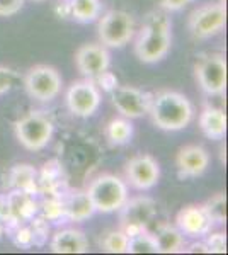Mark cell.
I'll return each mask as SVG.
<instances>
[{
    "label": "cell",
    "mask_w": 228,
    "mask_h": 255,
    "mask_svg": "<svg viewBox=\"0 0 228 255\" xmlns=\"http://www.w3.org/2000/svg\"><path fill=\"white\" fill-rule=\"evenodd\" d=\"M206 216L213 225H223L227 221V199L223 192L211 196L205 204H203Z\"/></svg>",
    "instance_id": "cb8c5ba5"
},
{
    "label": "cell",
    "mask_w": 228,
    "mask_h": 255,
    "mask_svg": "<svg viewBox=\"0 0 228 255\" xmlns=\"http://www.w3.org/2000/svg\"><path fill=\"white\" fill-rule=\"evenodd\" d=\"M101 44L106 48H123L136 34L135 17L126 10H107L97 24Z\"/></svg>",
    "instance_id": "277c9868"
},
{
    "label": "cell",
    "mask_w": 228,
    "mask_h": 255,
    "mask_svg": "<svg viewBox=\"0 0 228 255\" xmlns=\"http://www.w3.org/2000/svg\"><path fill=\"white\" fill-rule=\"evenodd\" d=\"M205 244L208 247L210 254H225L227 252V237L223 232L206 233Z\"/></svg>",
    "instance_id": "f546056e"
},
{
    "label": "cell",
    "mask_w": 228,
    "mask_h": 255,
    "mask_svg": "<svg viewBox=\"0 0 228 255\" xmlns=\"http://www.w3.org/2000/svg\"><path fill=\"white\" fill-rule=\"evenodd\" d=\"M126 184L138 191H148L159 182L160 165L152 155H136L124 167Z\"/></svg>",
    "instance_id": "7c38bea8"
},
{
    "label": "cell",
    "mask_w": 228,
    "mask_h": 255,
    "mask_svg": "<svg viewBox=\"0 0 228 255\" xmlns=\"http://www.w3.org/2000/svg\"><path fill=\"white\" fill-rule=\"evenodd\" d=\"M3 232H5V221H3L2 218H0V238H2Z\"/></svg>",
    "instance_id": "8d00e7d4"
},
{
    "label": "cell",
    "mask_w": 228,
    "mask_h": 255,
    "mask_svg": "<svg viewBox=\"0 0 228 255\" xmlns=\"http://www.w3.org/2000/svg\"><path fill=\"white\" fill-rule=\"evenodd\" d=\"M155 240L159 245V252L162 254H177L184 252L186 249L184 235L177 226L162 225L155 233Z\"/></svg>",
    "instance_id": "44dd1931"
},
{
    "label": "cell",
    "mask_w": 228,
    "mask_h": 255,
    "mask_svg": "<svg viewBox=\"0 0 228 255\" xmlns=\"http://www.w3.org/2000/svg\"><path fill=\"white\" fill-rule=\"evenodd\" d=\"M227 12L222 2L206 3L191 12L188 29L194 39H210L225 29Z\"/></svg>",
    "instance_id": "52a82bcc"
},
{
    "label": "cell",
    "mask_w": 228,
    "mask_h": 255,
    "mask_svg": "<svg viewBox=\"0 0 228 255\" xmlns=\"http://www.w3.org/2000/svg\"><path fill=\"white\" fill-rule=\"evenodd\" d=\"M17 141L29 151H39L49 145L55 133V123L44 111H31L14 123Z\"/></svg>",
    "instance_id": "7a4b0ae2"
},
{
    "label": "cell",
    "mask_w": 228,
    "mask_h": 255,
    "mask_svg": "<svg viewBox=\"0 0 228 255\" xmlns=\"http://www.w3.org/2000/svg\"><path fill=\"white\" fill-rule=\"evenodd\" d=\"M191 2V0H160L162 7L164 10L167 12H177V10H182L186 5Z\"/></svg>",
    "instance_id": "836d02e7"
},
{
    "label": "cell",
    "mask_w": 228,
    "mask_h": 255,
    "mask_svg": "<svg viewBox=\"0 0 228 255\" xmlns=\"http://www.w3.org/2000/svg\"><path fill=\"white\" fill-rule=\"evenodd\" d=\"M24 7V0H0V17H12Z\"/></svg>",
    "instance_id": "d6a6232c"
},
{
    "label": "cell",
    "mask_w": 228,
    "mask_h": 255,
    "mask_svg": "<svg viewBox=\"0 0 228 255\" xmlns=\"http://www.w3.org/2000/svg\"><path fill=\"white\" fill-rule=\"evenodd\" d=\"M61 75L55 67L34 65L24 77V89L27 96L38 102H51L61 92Z\"/></svg>",
    "instance_id": "8992f818"
},
{
    "label": "cell",
    "mask_w": 228,
    "mask_h": 255,
    "mask_svg": "<svg viewBox=\"0 0 228 255\" xmlns=\"http://www.w3.org/2000/svg\"><path fill=\"white\" fill-rule=\"evenodd\" d=\"M17 80V73L9 67H0V97L10 92Z\"/></svg>",
    "instance_id": "1f68e13d"
},
{
    "label": "cell",
    "mask_w": 228,
    "mask_h": 255,
    "mask_svg": "<svg viewBox=\"0 0 228 255\" xmlns=\"http://www.w3.org/2000/svg\"><path fill=\"white\" fill-rule=\"evenodd\" d=\"M118 211L121 230L130 238L147 230L148 223L157 215V203L148 196L128 197Z\"/></svg>",
    "instance_id": "5b68a950"
},
{
    "label": "cell",
    "mask_w": 228,
    "mask_h": 255,
    "mask_svg": "<svg viewBox=\"0 0 228 255\" xmlns=\"http://www.w3.org/2000/svg\"><path fill=\"white\" fill-rule=\"evenodd\" d=\"M176 226L181 230L182 235L205 237L206 233L211 232L213 223H211L210 218L206 216L203 206L189 204V206H184L176 215Z\"/></svg>",
    "instance_id": "9a60e30c"
},
{
    "label": "cell",
    "mask_w": 228,
    "mask_h": 255,
    "mask_svg": "<svg viewBox=\"0 0 228 255\" xmlns=\"http://www.w3.org/2000/svg\"><path fill=\"white\" fill-rule=\"evenodd\" d=\"M198 85L208 96H222L227 87V63L222 55L201 58L194 68Z\"/></svg>",
    "instance_id": "9c48e42d"
},
{
    "label": "cell",
    "mask_w": 228,
    "mask_h": 255,
    "mask_svg": "<svg viewBox=\"0 0 228 255\" xmlns=\"http://www.w3.org/2000/svg\"><path fill=\"white\" fill-rule=\"evenodd\" d=\"M148 114L159 129L181 131L193 121L194 109L184 94L176 90H160L152 94Z\"/></svg>",
    "instance_id": "6da1fadb"
},
{
    "label": "cell",
    "mask_w": 228,
    "mask_h": 255,
    "mask_svg": "<svg viewBox=\"0 0 228 255\" xmlns=\"http://www.w3.org/2000/svg\"><path fill=\"white\" fill-rule=\"evenodd\" d=\"M0 218H2L5 223L10 225V206H9V201H7V194L0 196Z\"/></svg>",
    "instance_id": "e575fe53"
},
{
    "label": "cell",
    "mask_w": 228,
    "mask_h": 255,
    "mask_svg": "<svg viewBox=\"0 0 228 255\" xmlns=\"http://www.w3.org/2000/svg\"><path fill=\"white\" fill-rule=\"evenodd\" d=\"M94 82L99 87V90H104V92H107V94H111L119 85L118 77H116L113 72H109V70H106V72H102L101 75L95 77Z\"/></svg>",
    "instance_id": "4dcf8cb0"
},
{
    "label": "cell",
    "mask_w": 228,
    "mask_h": 255,
    "mask_svg": "<svg viewBox=\"0 0 228 255\" xmlns=\"http://www.w3.org/2000/svg\"><path fill=\"white\" fill-rule=\"evenodd\" d=\"M65 102L73 116L90 118L101 106V90L90 79L77 80L68 87Z\"/></svg>",
    "instance_id": "ba28073f"
},
{
    "label": "cell",
    "mask_w": 228,
    "mask_h": 255,
    "mask_svg": "<svg viewBox=\"0 0 228 255\" xmlns=\"http://www.w3.org/2000/svg\"><path fill=\"white\" fill-rule=\"evenodd\" d=\"M101 250L107 254H126L128 252V235L119 230H111V232L104 233V237L99 242Z\"/></svg>",
    "instance_id": "d4e9b609"
},
{
    "label": "cell",
    "mask_w": 228,
    "mask_h": 255,
    "mask_svg": "<svg viewBox=\"0 0 228 255\" xmlns=\"http://www.w3.org/2000/svg\"><path fill=\"white\" fill-rule=\"evenodd\" d=\"M49 249L55 254H85L89 250V240L82 230L63 228L51 237Z\"/></svg>",
    "instance_id": "2e32d148"
},
{
    "label": "cell",
    "mask_w": 228,
    "mask_h": 255,
    "mask_svg": "<svg viewBox=\"0 0 228 255\" xmlns=\"http://www.w3.org/2000/svg\"><path fill=\"white\" fill-rule=\"evenodd\" d=\"M126 254H159L155 235L148 233L147 230L135 237L128 238V252Z\"/></svg>",
    "instance_id": "484cf974"
},
{
    "label": "cell",
    "mask_w": 228,
    "mask_h": 255,
    "mask_svg": "<svg viewBox=\"0 0 228 255\" xmlns=\"http://www.w3.org/2000/svg\"><path fill=\"white\" fill-rule=\"evenodd\" d=\"M65 204V218L70 221H85L95 213L94 204L90 201V197L87 196L85 191H75L70 192V194L63 199Z\"/></svg>",
    "instance_id": "d6986e66"
},
{
    "label": "cell",
    "mask_w": 228,
    "mask_h": 255,
    "mask_svg": "<svg viewBox=\"0 0 228 255\" xmlns=\"http://www.w3.org/2000/svg\"><path fill=\"white\" fill-rule=\"evenodd\" d=\"M171 43L172 38L169 32H159L142 27L135 39V55L142 63H157L164 60L171 51Z\"/></svg>",
    "instance_id": "8fae6325"
},
{
    "label": "cell",
    "mask_w": 228,
    "mask_h": 255,
    "mask_svg": "<svg viewBox=\"0 0 228 255\" xmlns=\"http://www.w3.org/2000/svg\"><path fill=\"white\" fill-rule=\"evenodd\" d=\"M111 96V102L123 118L136 119L148 114L152 102V94L143 92L142 89L130 87V85H118Z\"/></svg>",
    "instance_id": "30bf717a"
},
{
    "label": "cell",
    "mask_w": 228,
    "mask_h": 255,
    "mask_svg": "<svg viewBox=\"0 0 228 255\" xmlns=\"http://www.w3.org/2000/svg\"><path fill=\"white\" fill-rule=\"evenodd\" d=\"M104 133L109 145L123 146L126 143H130L131 138H133V125H131V121L128 118H113L107 123Z\"/></svg>",
    "instance_id": "7402d4cb"
},
{
    "label": "cell",
    "mask_w": 228,
    "mask_h": 255,
    "mask_svg": "<svg viewBox=\"0 0 228 255\" xmlns=\"http://www.w3.org/2000/svg\"><path fill=\"white\" fill-rule=\"evenodd\" d=\"M68 14L77 22L89 24L101 15V0H67Z\"/></svg>",
    "instance_id": "603a6c76"
},
{
    "label": "cell",
    "mask_w": 228,
    "mask_h": 255,
    "mask_svg": "<svg viewBox=\"0 0 228 255\" xmlns=\"http://www.w3.org/2000/svg\"><path fill=\"white\" fill-rule=\"evenodd\" d=\"M87 196L90 197L94 209L99 213H114L124 204L130 197L128 184L121 177L113 174H102L90 182L87 189Z\"/></svg>",
    "instance_id": "3957f363"
},
{
    "label": "cell",
    "mask_w": 228,
    "mask_h": 255,
    "mask_svg": "<svg viewBox=\"0 0 228 255\" xmlns=\"http://www.w3.org/2000/svg\"><path fill=\"white\" fill-rule=\"evenodd\" d=\"M142 27H147V29H152V31H159V32H169V34H171L172 22L165 10H152L145 15Z\"/></svg>",
    "instance_id": "4316f807"
},
{
    "label": "cell",
    "mask_w": 228,
    "mask_h": 255,
    "mask_svg": "<svg viewBox=\"0 0 228 255\" xmlns=\"http://www.w3.org/2000/svg\"><path fill=\"white\" fill-rule=\"evenodd\" d=\"M15 230L12 232V240L17 247H22V249H29V247L36 245V238H34V233H32V228L31 225H22V223H17L14 225Z\"/></svg>",
    "instance_id": "f1b7e54d"
},
{
    "label": "cell",
    "mask_w": 228,
    "mask_h": 255,
    "mask_svg": "<svg viewBox=\"0 0 228 255\" xmlns=\"http://www.w3.org/2000/svg\"><path fill=\"white\" fill-rule=\"evenodd\" d=\"M210 165V155L200 145H186L176 155V167L182 179H193L205 174Z\"/></svg>",
    "instance_id": "5bb4252c"
},
{
    "label": "cell",
    "mask_w": 228,
    "mask_h": 255,
    "mask_svg": "<svg viewBox=\"0 0 228 255\" xmlns=\"http://www.w3.org/2000/svg\"><path fill=\"white\" fill-rule=\"evenodd\" d=\"M7 201L10 206V225H17L22 221H29L36 216L38 213V203L34 199V194H29L26 191H19L14 189L12 192L7 194Z\"/></svg>",
    "instance_id": "e0dca14e"
},
{
    "label": "cell",
    "mask_w": 228,
    "mask_h": 255,
    "mask_svg": "<svg viewBox=\"0 0 228 255\" xmlns=\"http://www.w3.org/2000/svg\"><path fill=\"white\" fill-rule=\"evenodd\" d=\"M34 2H46V0H34Z\"/></svg>",
    "instance_id": "74e56055"
},
{
    "label": "cell",
    "mask_w": 228,
    "mask_h": 255,
    "mask_svg": "<svg viewBox=\"0 0 228 255\" xmlns=\"http://www.w3.org/2000/svg\"><path fill=\"white\" fill-rule=\"evenodd\" d=\"M198 126H200L201 133L208 139H223L227 134V118L220 108H213V106H206L200 113L198 118Z\"/></svg>",
    "instance_id": "ac0fdd59"
},
{
    "label": "cell",
    "mask_w": 228,
    "mask_h": 255,
    "mask_svg": "<svg viewBox=\"0 0 228 255\" xmlns=\"http://www.w3.org/2000/svg\"><path fill=\"white\" fill-rule=\"evenodd\" d=\"M111 56L107 48L97 43H89L75 51V67L85 79L94 80L102 72L109 70Z\"/></svg>",
    "instance_id": "4fadbf2b"
},
{
    "label": "cell",
    "mask_w": 228,
    "mask_h": 255,
    "mask_svg": "<svg viewBox=\"0 0 228 255\" xmlns=\"http://www.w3.org/2000/svg\"><path fill=\"white\" fill-rule=\"evenodd\" d=\"M9 187L26 191L29 194H38L39 184H38V172L29 163H19L12 167L9 172Z\"/></svg>",
    "instance_id": "ffe728a7"
},
{
    "label": "cell",
    "mask_w": 228,
    "mask_h": 255,
    "mask_svg": "<svg viewBox=\"0 0 228 255\" xmlns=\"http://www.w3.org/2000/svg\"><path fill=\"white\" fill-rule=\"evenodd\" d=\"M188 254H210L208 247H206L205 240L203 242H194V244H191L188 249H184Z\"/></svg>",
    "instance_id": "d590c367"
},
{
    "label": "cell",
    "mask_w": 228,
    "mask_h": 255,
    "mask_svg": "<svg viewBox=\"0 0 228 255\" xmlns=\"http://www.w3.org/2000/svg\"><path fill=\"white\" fill-rule=\"evenodd\" d=\"M41 211H43V218L46 221H56L65 218V204L63 199L58 196L48 197L43 204H41Z\"/></svg>",
    "instance_id": "83f0119b"
}]
</instances>
